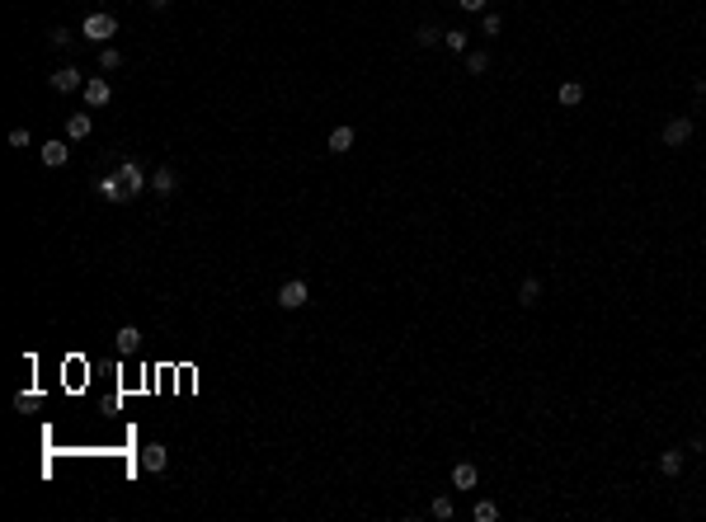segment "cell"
<instances>
[{"mask_svg":"<svg viewBox=\"0 0 706 522\" xmlns=\"http://www.w3.org/2000/svg\"><path fill=\"white\" fill-rule=\"evenodd\" d=\"M66 156H71V151H66V142H43V165L62 170V165H66Z\"/></svg>","mask_w":706,"mask_h":522,"instance_id":"cell-14","label":"cell"},{"mask_svg":"<svg viewBox=\"0 0 706 522\" xmlns=\"http://www.w3.org/2000/svg\"><path fill=\"white\" fill-rule=\"evenodd\" d=\"M697 95H702V99H706V76H702V80H697Z\"/></svg>","mask_w":706,"mask_h":522,"instance_id":"cell-29","label":"cell"},{"mask_svg":"<svg viewBox=\"0 0 706 522\" xmlns=\"http://www.w3.org/2000/svg\"><path fill=\"white\" fill-rule=\"evenodd\" d=\"M118 66H123V52L113 48V43H104V48H99V71H118Z\"/></svg>","mask_w":706,"mask_h":522,"instance_id":"cell-17","label":"cell"},{"mask_svg":"<svg viewBox=\"0 0 706 522\" xmlns=\"http://www.w3.org/2000/svg\"><path fill=\"white\" fill-rule=\"evenodd\" d=\"M146 5H151L156 15H160V10H170V0H146Z\"/></svg>","mask_w":706,"mask_h":522,"instance_id":"cell-28","label":"cell"},{"mask_svg":"<svg viewBox=\"0 0 706 522\" xmlns=\"http://www.w3.org/2000/svg\"><path fill=\"white\" fill-rule=\"evenodd\" d=\"M90 132H94V118H90V113H71V118H66V137H71V142H85Z\"/></svg>","mask_w":706,"mask_h":522,"instance_id":"cell-10","label":"cell"},{"mask_svg":"<svg viewBox=\"0 0 706 522\" xmlns=\"http://www.w3.org/2000/svg\"><path fill=\"white\" fill-rule=\"evenodd\" d=\"M466 71H471V76H485V71H490V57H485V52H471V57H466Z\"/></svg>","mask_w":706,"mask_h":522,"instance_id":"cell-22","label":"cell"},{"mask_svg":"<svg viewBox=\"0 0 706 522\" xmlns=\"http://www.w3.org/2000/svg\"><path fill=\"white\" fill-rule=\"evenodd\" d=\"M353 142H358V132H353V127H334V132H329V156H348V151H353Z\"/></svg>","mask_w":706,"mask_h":522,"instance_id":"cell-8","label":"cell"},{"mask_svg":"<svg viewBox=\"0 0 706 522\" xmlns=\"http://www.w3.org/2000/svg\"><path fill=\"white\" fill-rule=\"evenodd\" d=\"M174 189H179L174 170H170V165H160V170L151 174V193H156V198H174Z\"/></svg>","mask_w":706,"mask_h":522,"instance_id":"cell-9","label":"cell"},{"mask_svg":"<svg viewBox=\"0 0 706 522\" xmlns=\"http://www.w3.org/2000/svg\"><path fill=\"white\" fill-rule=\"evenodd\" d=\"M99 193H104L109 203H127V198H132V193L123 189V179H118V174H104V179H99Z\"/></svg>","mask_w":706,"mask_h":522,"instance_id":"cell-12","label":"cell"},{"mask_svg":"<svg viewBox=\"0 0 706 522\" xmlns=\"http://www.w3.org/2000/svg\"><path fill=\"white\" fill-rule=\"evenodd\" d=\"M659 471L664 475H683V452H659Z\"/></svg>","mask_w":706,"mask_h":522,"instance_id":"cell-19","label":"cell"},{"mask_svg":"<svg viewBox=\"0 0 706 522\" xmlns=\"http://www.w3.org/2000/svg\"><path fill=\"white\" fill-rule=\"evenodd\" d=\"M47 85H52L57 95H71V90H85V76H80L76 66H62V71H52V76H47Z\"/></svg>","mask_w":706,"mask_h":522,"instance_id":"cell-5","label":"cell"},{"mask_svg":"<svg viewBox=\"0 0 706 522\" xmlns=\"http://www.w3.org/2000/svg\"><path fill=\"white\" fill-rule=\"evenodd\" d=\"M476 480H481V475H476L471 461H457V466H452V485H457V490H476Z\"/></svg>","mask_w":706,"mask_h":522,"instance_id":"cell-13","label":"cell"},{"mask_svg":"<svg viewBox=\"0 0 706 522\" xmlns=\"http://www.w3.org/2000/svg\"><path fill=\"white\" fill-rule=\"evenodd\" d=\"M137 348H141V330L137 325H123L118 330V353H137Z\"/></svg>","mask_w":706,"mask_h":522,"instance_id":"cell-15","label":"cell"},{"mask_svg":"<svg viewBox=\"0 0 706 522\" xmlns=\"http://www.w3.org/2000/svg\"><path fill=\"white\" fill-rule=\"evenodd\" d=\"M443 43H447V48H452V52H466L471 33H466V29H447V33H443Z\"/></svg>","mask_w":706,"mask_h":522,"instance_id":"cell-20","label":"cell"},{"mask_svg":"<svg viewBox=\"0 0 706 522\" xmlns=\"http://www.w3.org/2000/svg\"><path fill=\"white\" fill-rule=\"evenodd\" d=\"M80 29H85V38H94V43L104 48V43H109L113 33H118V19H113V15H104V10H94V15H85V24H80Z\"/></svg>","mask_w":706,"mask_h":522,"instance_id":"cell-1","label":"cell"},{"mask_svg":"<svg viewBox=\"0 0 706 522\" xmlns=\"http://www.w3.org/2000/svg\"><path fill=\"white\" fill-rule=\"evenodd\" d=\"M47 43H52V48H66V43H71V33H66V29H52V33H47Z\"/></svg>","mask_w":706,"mask_h":522,"instance_id":"cell-25","label":"cell"},{"mask_svg":"<svg viewBox=\"0 0 706 522\" xmlns=\"http://www.w3.org/2000/svg\"><path fill=\"white\" fill-rule=\"evenodd\" d=\"M165 466H170V452H165V447H160V443H146V447H141V471L160 475V471H165Z\"/></svg>","mask_w":706,"mask_h":522,"instance_id":"cell-7","label":"cell"},{"mask_svg":"<svg viewBox=\"0 0 706 522\" xmlns=\"http://www.w3.org/2000/svg\"><path fill=\"white\" fill-rule=\"evenodd\" d=\"M556 99H561L565 109H580V104H584V85H580V80H561Z\"/></svg>","mask_w":706,"mask_h":522,"instance_id":"cell-11","label":"cell"},{"mask_svg":"<svg viewBox=\"0 0 706 522\" xmlns=\"http://www.w3.org/2000/svg\"><path fill=\"white\" fill-rule=\"evenodd\" d=\"M118 179H123V189L132 193V198H137L141 189H151V179L141 174V165H137V160H123V165H118Z\"/></svg>","mask_w":706,"mask_h":522,"instance_id":"cell-6","label":"cell"},{"mask_svg":"<svg viewBox=\"0 0 706 522\" xmlns=\"http://www.w3.org/2000/svg\"><path fill=\"white\" fill-rule=\"evenodd\" d=\"M659 137H664V146H688V142H692V118H683V113H678V118H669Z\"/></svg>","mask_w":706,"mask_h":522,"instance_id":"cell-4","label":"cell"},{"mask_svg":"<svg viewBox=\"0 0 706 522\" xmlns=\"http://www.w3.org/2000/svg\"><path fill=\"white\" fill-rule=\"evenodd\" d=\"M471 518H476V522H495V518H499V504H490V499H481V504L471 508Z\"/></svg>","mask_w":706,"mask_h":522,"instance_id":"cell-21","label":"cell"},{"mask_svg":"<svg viewBox=\"0 0 706 522\" xmlns=\"http://www.w3.org/2000/svg\"><path fill=\"white\" fill-rule=\"evenodd\" d=\"M518 301H523V306H537V301H542V283H537V278H523V287H518Z\"/></svg>","mask_w":706,"mask_h":522,"instance_id":"cell-18","label":"cell"},{"mask_svg":"<svg viewBox=\"0 0 706 522\" xmlns=\"http://www.w3.org/2000/svg\"><path fill=\"white\" fill-rule=\"evenodd\" d=\"M433 518H438V522L452 518V499H447V494H438V499H433Z\"/></svg>","mask_w":706,"mask_h":522,"instance_id":"cell-23","label":"cell"},{"mask_svg":"<svg viewBox=\"0 0 706 522\" xmlns=\"http://www.w3.org/2000/svg\"><path fill=\"white\" fill-rule=\"evenodd\" d=\"M306 301H311V287L301 283V278H287V283L278 287V306L282 311H301Z\"/></svg>","mask_w":706,"mask_h":522,"instance_id":"cell-2","label":"cell"},{"mask_svg":"<svg viewBox=\"0 0 706 522\" xmlns=\"http://www.w3.org/2000/svg\"><path fill=\"white\" fill-rule=\"evenodd\" d=\"M481 29H485V33H490V38H495V33H499V29H504V19H499V15H485V19H481Z\"/></svg>","mask_w":706,"mask_h":522,"instance_id":"cell-24","label":"cell"},{"mask_svg":"<svg viewBox=\"0 0 706 522\" xmlns=\"http://www.w3.org/2000/svg\"><path fill=\"white\" fill-rule=\"evenodd\" d=\"M10 146H29V127H15V132H10Z\"/></svg>","mask_w":706,"mask_h":522,"instance_id":"cell-27","label":"cell"},{"mask_svg":"<svg viewBox=\"0 0 706 522\" xmlns=\"http://www.w3.org/2000/svg\"><path fill=\"white\" fill-rule=\"evenodd\" d=\"M80 95H85V104H90V109H104V104H113V85H109L104 76H90Z\"/></svg>","mask_w":706,"mask_h":522,"instance_id":"cell-3","label":"cell"},{"mask_svg":"<svg viewBox=\"0 0 706 522\" xmlns=\"http://www.w3.org/2000/svg\"><path fill=\"white\" fill-rule=\"evenodd\" d=\"M414 43H419V48H438V43H443L438 24H419V29H414Z\"/></svg>","mask_w":706,"mask_h":522,"instance_id":"cell-16","label":"cell"},{"mask_svg":"<svg viewBox=\"0 0 706 522\" xmlns=\"http://www.w3.org/2000/svg\"><path fill=\"white\" fill-rule=\"evenodd\" d=\"M457 5H462V10H466V15H481V10H485L490 0H457Z\"/></svg>","mask_w":706,"mask_h":522,"instance_id":"cell-26","label":"cell"}]
</instances>
